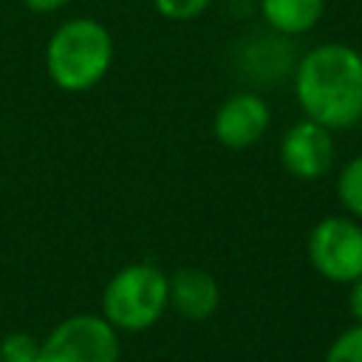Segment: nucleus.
Returning a JSON list of instances; mask_svg holds the SVG:
<instances>
[{
  "mask_svg": "<svg viewBox=\"0 0 362 362\" xmlns=\"http://www.w3.org/2000/svg\"><path fill=\"white\" fill-rule=\"evenodd\" d=\"M294 93L305 119L345 130L362 116V54L342 42L311 48L294 71Z\"/></svg>",
  "mask_w": 362,
  "mask_h": 362,
  "instance_id": "obj_1",
  "label": "nucleus"
},
{
  "mask_svg": "<svg viewBox=\"0 0 362 362\" xmlns=\"http://www.w3.org/2000/svg\"><path fill=\"white\" fill-rule=\"evenodd\" d=\"M113 62L110 31L90 17L65 20L45 45V71L59 90L82 93L96 88Z\"/></svg>",
  "mask_w": 362,
  "mask_h": 362,
  "instance_id": "obj_2",
  "label": "nucleus"
},
{
  "mask_svg": "<svg viewBox=\"0 0 362 362\" xmlns=\"http://www.w3.org/2000/svg\"><path fill=\"white\" fill-rule=\"evenodd\" d=\"M170 303V277L153 263H130L119 269L102 291V317L127 334L156 325Z\"/></svg>",
  "mask_w": 362,
  "mask_h": 362,
  "instance_id": "obj_3",
  "label": "nucleus"
},
{
  "mask_svg": "<svg viewBox=\"0 0 362 362\" xmlns=\"http://www.w3.org/2000/svg\"><path fill=\"white\" fill-rule=\"evenodd\" d=\"M37 362H119V334L99 314H74L40 342Z\"/></svg>",
  "mask_w": 362,
  "mask_h": 362,
  "instance_id": "obj_4",
  "label": "nucleus"
},
{
  "mask_svg": "<svg viewBox=\"0 0 362 362\" xmlns=\"http://www.w3.org/2000/svg\"><path fill=\"white\" fill-rule=\"evenodd\" d=\"M308 260L331 283L362 277V226L351 218H322L308 235Z\"/></svg>",
  "mask_w": 362,
  "mask_h": 362,
  "instance_id": "obj_5",
  "label": "nucleus"
},
{
  "mask_svg": "<svg viewBox=\"0 0 362 362\" xmlns=\"http://www.w3.org/2000/svg\"><path fill=\"white\" fill-rule=\"evenodd\" d=\"M280 161L294 178H303V181L322 178L334 161L331 130L311 119L291 124L280 141Z\"/></svg>",
  "mask_w": 362,
  "mask_h": 362,
  "instance_id": "obj_6",
  "label": "nucleus"
},
{
  "mask_svg": "<svg viewBox=\"0 0 362 362\" xmlns=\"http://www.w3.org/2000/svg\"><path fill=\"white\" fill-rule=\"evenodd\" d=\"M269 119H272L269 105L257 93H232L215 110L212 133L223 147L246 150L266 133Z\"/></svg>",
  "mask_w": 362,
  "mask_h": 362,
  "instance_id": "obj_7",
  "label": "nucleus"
},
{
  "mask_svg": "<svg viewBox=\"0 0 362 362\" xmlns=\"http://www.w3.org/2000/svg\"><path fill=\"white\" fill-rule=\"evenodd\" d=\"M221 300L218 283L204 269H178L170 277V303L187 320H206Z\"/></svg>",
  "mask_w": 362,
  "mask_h": 362,
  "instance_id": "obj_8",
  "label": "nucleus"
},
{
  "mask_svg": "<svg viewBox=\"0 0 362 362\" xmlns=\"http://www.w3.org/2000/svg\"><path fill=\"white\" fill-rule=\"evenodd\" d=\"M260 11L272 31L297 37L320 23L325 0H260Z\"/></svg>",
  "mask_w": 362,
  "mask_h": 362,
  "instance_id": "obj_9",
  "label": "nucleus"
},
{
  "mask_svg": "<svg viewBox=\"0 0 362 362\" xmlns=\"http://www.w3.org/2000/svg\"><path fill=\"white\" fill-rule=\"evenodd\" d=\"M337 195H339V204L362 218V156L351 158L342 170H339V178H337Z\"/></svg>",
  "mask_w": 362,
  "mask_h": 362,
  "instance_id": "obj_10",
  "label": "nucleus"
},
{
  "mask_svg": "<svg viewBox=\"0 0 362 362\" xmlns=\"http://www.w3.org/2000/svg\"><path fill=\"white\" fill-rule=\"evenodd\" d=\"M325 362H362V322L345 328L328 348Z\"/></svg>",
  "mask_w": 362,
  "mask_h": 362,
  "instance_id": "obj_11",
  "label": "nucleus"
},
{
  "mask_svg": "<svg viewBox=\"0 0 362 362\" xmlns=\"http://www.w3.org/2000/svg\"><path fill=\"white\" fill-rule=\"evenodd\" d=\"M37 354H40V342L25 331H14L0 342L3 362H37Z\"/></svg>",
  "mask_w": 362,
  "mask_h": 362,
  "instance_id": "obj_12",
  "label": "nucleus"
},
{
  "mask_svg": "<svg viewBox=\"0 0 362 362\" xmlns=\"http://www.w3.org/2000/svg\"><path fill=\"white\" fill-rule=\"evenodd\" d=\"M209 3H212V0H153L156 11H158L161 17L178 20V23L195 20L198 14H204V11L209 8Z\"/></svg>",
  "mask_w": 362,
  "mask_h": 362,
  "instance_id": "obj_13",
  "label": "nucleus"
},
{
  "mask_svg": "<svg viewBox=\"0 0 362 362\" xmlns=\"http://www.w3.org/2000/svg\"><path fill=\"white\" fill-rule=\"evenodd\" d=\"M348 308H351V317H354L356 322H362V277H356V280H354V286H351Z\"/></svg>",
  "mask_w": 362,
  "mask_h": 362,
  "instance_id": "obj_14",
  "label": "nucleus"
},
{
  "mask_svg": "<svg viewBox=\"0 0 362 362\" xmlns=\"http://www.w3.org/2000/svg\"><path fill=\"white\" fill-rule=\"evenodd\" d=\"M23 3H25V8H31L37 14H51V11L62 8L68 0H23Z\"/></svg>",
  "mask_w": 362,
  "mask_h": 362,
  "instance_id": "obj_15",
  "label": "nucleus"
},
{
  "mask_svg": "<svg viewBox=\"0 0 362 362\" xmlns=\"http://www.w3.org/2000/svg\"><path fill=\"white\" fill-rule=\"evenodd\" d=\"M359 127H362V116H359Z\"/></svg>",
  "mask_w": 362,
  "mask_h": 362,
  "instance_id": "obj_16",
  "label": "nucleus"
},
{
  "mask_svg": "<svg viewBox=\"0 0 362 362\" xmlns=\"http://www.w3.org/2000/svg\"><path fill=\"white\" fill-rule=\"evenodd\" d=\"M0 362H3V356H0Z\"/></svg>",
  "mask_w": 362,
  "mask_h": 362,
  "instance_id": "obj_17",
  "label": "nucleus"
}]
</instances>
